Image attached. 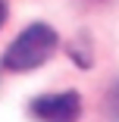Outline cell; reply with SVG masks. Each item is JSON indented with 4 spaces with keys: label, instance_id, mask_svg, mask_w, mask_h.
I'll list each match as a JSON object with an SVG mask.
<instances>
[{
    "label": "cell",
    "instance_id": "obj_1",
    "mask_svg": "<svg viewBox=\"0 0 119 122\" xmlns=\"http://www.w3.org/2000/svg\"><path fill=\"white\" fill-rule=\"evenodd\" d=\"M57 44H60L57 31L50 25H44V22H35L10 44V50L3 53V66L10 72H31L53 56Z\"/></svg>",
    "mask_w": 119,
    "mask_h": 122
},
{
    "label": "cell",
    "instance_id": "obj_2",
    "mask_svg": "<svg viewBox=\"0 0 119 122\" xmlns=\"http://www.w3.org/2000/svg\"><path fill=\"white\" fill-rule=\"evenodd\" d=\"M78 113H82V97L75 91L44 94L31 100V116L38 122H78Z\"/></svg>",
    "mask_w": 119,
    "mask_h": 122
},
{
    "label": "cell",
    "instance_id": "obj_3",
    "mask_svg": "<svg viewBox=\"0 0 119 122\" xmlns=\"http://www.w3.org/2000/svg\"><path fill=\"white\" fill-rule=\"evenodd\" d=\"M69 56H72L82 69H88L91 66V53H88V41L85 38H78V41H72V44H69Z\"/></svg>",
    "mask_w": 119,
    "mask_h": 122
},
{
    "label": "cell",
    "instance_id": "obj_4",
    "mask_svg": "<svg viewBox=\"0 0 119 122\" xmlns=\"http://www.w3.org/2000/svg\"><path fill=\"white\" fill-rule=\"evenodd\" d=\"M107 116H110V122H119V78L113 81V88L107 94Z\"/></svg>",
    "mask_w": 119,
    "mask_h": 122
},
{
    "label": "cell",
    "instance_id": "obj_5",
    "mask_svg": "<svg viewBox=\"0 0 119 122\" xmlns=\"http://www.w3.org/2000/svg\"><path fill=\"white\" fill-rule=\"evenodd\" d=\"M3 22H6V3L0 0V28H3Z\"/></svg>",
    "mask_w": 119,
    "mask_h": 122
}]
</instances>
